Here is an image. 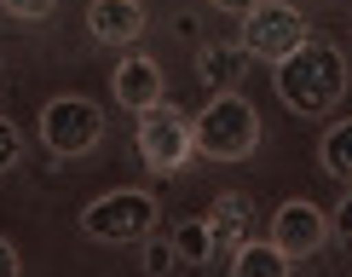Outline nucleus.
<instances>
[{"label":"nucleus","instance_id":"1","mask_svg":"<svg viewBox=\"0 0 352 277\" xmlns=\"http://www.w3.org/2000/svg\"><path fill=\"white\" fill-rule=\"evenodd\" d=\"M277 93H283V104L295 110V115H329V110H341V98H346V58L341 47H329L324 35H306L289 58H277Z\"/></svg>","mask_w":352,"mask_h":277},{"label":"nucleus","instance_id":"2","mask_svg":"<svg viewBox=\"0 0 352 277\" xmlns=\"http://www.w3.org/2000/svg\"><path fill=\"white\" fill-rule=\"evenodd\" d=\"M190 144L214 162H243L260 144V110L243 93H214L202 115H190Z\"/></svg>","mask_w":352,"mask_h":277},{"label":"nucleus","instance_id":"3","mask_svg":"<svg viewBox=\"0 0 352 277\" xmlns=\"http://www.w3.org/2000/svg\"><path fill=\"white\" fill-rule=\"evenodd\" d=\"M98 139H104V110L93 98L58 93L41 104V144L52 156H87V151H98Z\"/></svg>","mask_w":352,"mask_h":277},{"label":"nucleus","instance_id":"4","mask_svg":"<svg viewBox=\"0 0 352 277\" xmlns=\"http://www.w3.org/2000/svg\"><path fill=\"white\" fill-rule=\"evenodd\" d=\"M156 225V197L144 191H110L81 208V231L93 243H139Z\"/></svg>","mask_w":352,"mask_h":277},{"label":"nucleus","instance_id":"5","mask_svg":"<svg viewBox=\"0 0 352 277\" xmlns=\"http://www.w3.org/2000/svg\"><path fill=\"white\" fill-rule=\"evenodd\" d=\"M139 156L156 173H179L190 156H197V144H190V115L173 110L168 98H162V104H151V110L139 115Z\"/></svg>","mask_w":352,"mask_h":277},{"label":"nucleus","instance_id":"6","mask_svg":"<svg viewBox=\"0 0 352 277\" xmlns=\"http://www.w3.org/2000/svg\"><path fill=\"white\" fill-rule=\"evenodd\" d=\"M306 35H312V29H306V18H300L295 6L260 0V6L243 18V41H237V47H243L248 58H266V64H277V58H289Z\"/></svg>","mask_w":352,"mask_h":277},{"label":"nucleus","instance_id":"7","mask_svg":"<svg viewBox=\"0 0 352 277\" xmlns=\"http://www.w3.org/2000/svg\"><path fill=\"white\" fill-rule=\"evenodd\" d=\"M335 237L329 231V214L318 208V202H306V197H289L283 208H277V220H272V249L295 266V260H312L324 243Z\"/></svg>","mask_w":352,"mask_h":277},{"label":"nucleus","instance_id":"8","mask_svg":"<svg viewBox=\"0 0 352 277\" xmlns=\"http://www.w3.org/2000/svg\"><path fill=\"white\" fill-rule=\"evenodd\" d=\"M110 93H116V104L133 110V115L162 104V69H156V58H127V64H116Z\"/></svg>","mask_w":352,"mask_h":277},{"label":"nucleus","instance_id":"9","mask_svg":"<svg viewBox=\"0 0 352 277\" xmlns=\"http://www.w3.org/2000/svg\"><path fill=\"white\" fill-rule=\"evenodd\" d=\"M139 29H144L139 0H93L87 6V35L104 47H127V41H139Z\"/></svg>","mask_w":352,"mask_h":277},{"label":"nucleus","instance_id":"10","mask_svg":"<svg viewBox=\"0 0 352 277\" xmlns=\"http://www.w3.org/2000/svg\"><path fill=\"white\" fill-rule=\"evenodd\" d=\"M202 225L214 231V243H248V225H254V202L243 191H219L214 208L202 214Z\"/></svg>","mask_w":352,"mask_h":277},{"label":"nucleus","instance_id":"11","mask_svg":"<svg viewBox=\"0 0 352 277\" xmlns=\"http://www.w3.org/2000/svg\"><path fill=\"white\" fill-rule=\"evenodd\" d=\"M248 64H254V58H248L243 47H202L197 52V76L208 81L214 93H237L243 76H248Z\"/></svg>","mask_w":352,"mask_h":277},{"label":"nucleus","instance_id":"12","mask_svg":"<svg viewBox=\"0 0 352 277\" xmlns=\"http://www.w3.org/2000/svg\"><path fill=\"white\" fill-rule=\"evenodd\" d=\"M168 249H173V266H208L214 260V231L202 225V220H179L173 225V237H168Z\"/></svg>","mask_w":352,"mask_h":277},{"label":"nucleus","instance_id":"13","mask_svg":"<svg viewBox=\"0 0 352 277\" xmlns=\"http://www.w3.org/2000/svg\"><path fill=\"white\" fill-rule=\"evenodd\" d=\"M231 277H289V260L272 249V243H237V260H231Z\"/></svg>","mask_w":352,"mask_h":277},{"label":"nucleus","instance_id":"14","mask_svg":"<svg viewBox=\"0 0 352 277\" xmlns=\"http://www.w3.org/2000/svg\"><path fill=\"white\" fill-rule=\"evenodd\" d=\"M318 162H324L329 179H346L352 185V122H335L324 139H318Z\"/></svg>","mask_w":352,"mask_h":277},{"label":"nucleus","instance_id":"15","mask_svg":"<svg viewBox=\"0 0 352 277\" xmlns=\"http://www.w3.org/2000/svg\"><path fill=\"white\" fill-rule=\"evenodd\" d=\"M168 272H173V249H168V237L144 243V277H168Z\"/></svg>","mask_w":352,"mask_h":277},{"label":"nucleus","instance_id":"16","mask_svg":"<svg viewBox=\"0 0 352 277\" xmlns=\"http://www.w3.org/2000/svg\"><path fill=\"white\" fill-rule=\"evenodd\" d=\"M0 6H6L12 18H23V23H41V18L58 12V0H0Z\"/></svg>","mask_w":352,"mask_h":277},{"label":"nucleus","instance_id":"17","mask_svg":"<svg viewBox=\"0 0 352 277\" xmlns=\"http://www.w3.org/2000/svg\"><path fill=\"white\" fill-rule=\"evenodd\" d=\"M18 156H23V139H18V127L0 115V173H12L18 168Z\"/></svg>","mask_w":352,"mask_h":277},{"label":"nucleus","instance_id":"18","mask_svg":"<svg viewBox=\"0 0 352 277\" xmlns=\"http://www.w3.org/2000/svg\"><path fill=\"white\" fill-rule=\"evenodd\" d=\"M329 231H341V237L352 243V191L341 197V208H335V214H329Z\"/></svg>","mask_w":352,"mask_h":277},{"label":"nucleus","instance_id":"19","mask_svg":"<svg viewBox=\"0 0 352 277\" xmlns=\"http://www.w3.org/2000/svg\"><path fill=\"white\" fill-rule=\"evenodd\" d=\"M208 6H214V12H231V18H248L260 0H208Z\"/></svg>","mask_w":352,"mask_h":277},{"label":"nucleus","instance_id":"20","mask_svg":"<svg viewBox=\"0 0 352 277\" xmlns=\"http://www.w3.org/2000/svg\"><path fill=\"white\" fill-rule=\"evenodd\" d=\"M0 277H18V249L0 237Z\"/></svg>","mask_w":352,"mask_h":277}]
</instances>
